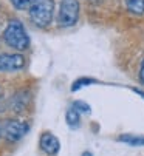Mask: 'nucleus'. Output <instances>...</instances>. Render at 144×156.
I'll return each mask as SVG.
<instances>
[{"instance_id": "obj_4", "label": "nucleus", "mask_w": 144, "mask_h": 156, "mask_svg": "<svg viewBox=\"0 0 144 156\" xmlns=\"http://www.w3.org/2000/svg\"><path fill=\"white\" fill-rule=\"evenodd\" d=\"M28 130H30V125L27 122L11 119V121H6L5 125L2 127V136L8 142H17L27 135Z\"/></svg>"}, {"instance_id": "obj_5", "label": "nucleus", "mask_w": 144, "mask_h": 156, "mask_svg": "<svg viewBox=\"0 0 144 156\" xmlns=\"http://www.w3.org/2000/svg\"><path fill=\"white\" fill-rule=\"evenodd\" d=\"M25 66L22 54H0V71H17Z\"/></svg>"}, {"instance_id": "obj_3", "label": "nucleus", "mask_w": 144, "mask_h": 156, "mask_svg": "<svg viewBox=\"0 0 144 156\" xmlns=\"http://www.w3.org/2000/svg\"><path fill=\"white\" fill-rule=\"evenodd\" d=\"M79 0H61V5H59V25L62 28H70V27H75L76 22L79 19Z\"/></svg>"}, {"instance_id": "obj_8", "label": "nucleus", "mask_w": 144, "mask_h": 156, "mask_svg": "<svg viewBox=\"0 0 144 156\" xmlns=\"http://www.w3.org/2000/svg\"><path fill=\"white\" fill-rule=\"evenodd\" d=\"M118 141L132 147H144V136H138V135H121L118 138Z\"/></svg>"}, {"instance_id": "obj_14", "label": "nucleus", "mask_w": 144, "mask_h": 156, "mask_svg": "<svg viewBox=\"0 0 144 156\" xmlns=\"http://www.w3.org/2000/svg\"><path fill=\"white\" fill-rule=\"evenodd\" d=\"M133 91H135L138 96H141V98L144 99V91H142V90H139V88H133Z\"/></svg>"}, {"instance_id": "obj_7", "label": "nucleus", "mask_w": 144, "mask_h": 156, "mask_svg": "<svg viewBox=\"0 0 144 156\" xmlns=\"http://www.w3.org/2000/svg\"><path fill=\"white\" fill-rule=\"evenodd\" d=\"M65 121L68 124V127L71 128H78L79 124H81V113L75 108V107H71L67 110V115H65Z\"/></svg>"}, {"instance_id": "obj_11", "label": "nucleus", "mask_w": 144, "mask_h": 156, "mask_svg": "<svg viewBox=\"0 0 144 156\" xmlns=\"http://www.w3.org/2000/svg\"><path fill=\"white\" fill-rule=\"evenodd\" d=\"M90 83H94V80H93V79H79V80H76V82L73 83V87H71V91H76V90H79L81 87H85V85H90Z\"/></svg>"}, {"instance_id": "obj_16", "label": "nucleus", "mask_w": 144, "mask_h": 156, "mask_svg": "<svg viewBox=\"0 0 144 156\" xmlns=\"http://www.w3.org/2000/svg\"><path fill=\"white\" fill-rule=\"evenodd\" d=\"M0 136H2V128H0Z\"/></svg>"}, {"instance_id": "obj_2", "label": "nucleus", "mask_w": 144, "mask_h": 156, "mask_svg": "<svg viewBox=\"0 0 144 156\" xmlns=\"http://www.w3.org/2000/svg\"><path fill=\"white\" fill-rule=\"evenodd\" d=\"M28 12L31 22L37 28H46L53 20L54 2L53 0H33Z\"/></svg>"}, {"instance_id": "obj_12", "label": "nucleus", "mask_w": 144, "mask_h": 156, "mask_svg": "<svg viewBox=\"0 0 144 156\" xmlns=\"http://www.w3.org/2000/svg\"><path fill=\"white\" fill-rule=\"evenodd\" d=\"M73 107L79 111V113H90V105L85 104V102H82V101H76L73 104Z\"/></svg>"}, {"instance_id": "obj_10", "label": "nucleus", "mask_w": 144, "mask_h": 156, "mask_svg": "<svg viewBox=\"0 0 144 156\" xmlns=\"http://www.w3.org/2000/svg\"><path fill=\"white\" fill-rule=\"evenodd\" d=\"M11 3L16 9L19 11H23V9H28L33 3V0H11Z\"/></svg>"}, {"instance_id": "obj_17", "label": "nucleus", "mask_w": 144, "mask_h": 156, "mask_svg": "<svg viewBox=\"0 0 144 156\" xmlns=\"http://www.w3.org/2000/svg\"><path fill=\"white\" fill-rule=\"evenodd\" d=\"M93 2H98V0H93Z\"/></svg>"}, {"instance_id": "obj_15", "label": "nucleus", "mask_w": 144, "mask_h": 156, "mask_svg": "<svg viewBox=\"0 0 144 156\" xmlns=\"http://www.w3.org/2000/svg\"><path fill=\"white\" fill-rule=\"evenodd\" d=\"M81 156H93V153H91V151H84Z\"/></svg>"}, {"instance_id": "obj_9", "label": "nucleus", "mask_w": 144, "mask_h": 156, "mask_svg": "<svg viewBox=\"0 0 144 156\" xmlns=\"http://www.w3.org/2000/svg\"><path fill=\"white\" fill-rule=\"evenodd\" d=\"M126 6L132 14L136 16L144 14V0H126Z\"/></svg>"}, {"instance_id": "obj_1", "label": "nucleus", "mask_w": 144, "mask_h": 156, "mask_svg": "<svg viewBox=\"0 0 144 156\" xmlns=\"http://www.w3.org/2000/svg\"><path fill=\"white\" fill-rule=\"evenodd\" d=\"M3 40L6 45L17 50V51H25L30 47V37L25 31V27L20 20H9L3 31Z\"/></svg>"}, {"instance_id": "obj_6", "label": "nucleus", "mask_w": 144, "mask_h": 156, "mask_svg": "<svg viewBox=\"0 0 144 156\" xmlns=\"http://www.w3.org/2000/svg\"><path fill=\"white\" fill-rule=\"evenodd\" d=\"M39 147H40V150L45 151L48 156H54V154L59 151L61 144H59V139L53 135V133L45 131V133H42V135H40Z\"/></svg>"}, {"instance_id": "obj_13", "label": "nucleus", "mask_w": 144, "mask_h": 156, "mask_svg": "<svg viewBox=\"0 0 144 156\" xmlns=\"http://www.w3.org/2000/svg\"><path fill=\"white\" fill-rule=\"evenodd\" d=\"M139 80H141V83L144 85V59H142L141 66H139Z\"/></svg>"}]
</instances>
